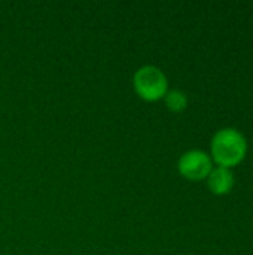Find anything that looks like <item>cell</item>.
Instances as JSON below:
<instances>
[{
  "instance_id": "6da1fadb",
  "label": "cell",
  "mask_w": 253,
  "mask_h": 255,
  "mask_svg": "<svg viewBox=\"0 0 253 255\" xmlns=\"http://www.w3.org/2000/svg\"><path fill=\"white\" fill-rule=\"evenodd\" d=\"M248 152L245 136L236 128L219 130L212 140V155L221 167L239 164Z\"/></svg>"
},
{
  "instance_id": "7a4b0ae2",
  "label": "cell",
  "mask_w": 253,
  "mask_h": 255,
  "mask_svg": "<svg viewBox=\"0 0 253 255\" xmlns=\"http://www.w3.org/2000/svg\"><path fill=\"white\" fill-rule=\"evenodd\" d=\"M133 84L140 97L149 102L158 100L167 93V78L164 72L152 64L139 67L133 76Z\"/></svg>"
},
{
  "instance_id": "3957f363",
  "label": "cell",
  "mask_w": 253,
  "mask_h": 255,
  "mask_svg": "<svg viewBox=\"0 0 253 255\" xmlns=\"http://www.w3.org/2000/svg\"><path fill=\"white\" fill-rule=\"evenodd\" d=\"M179 172L191 181H200L212 172V161L204 151L191 149L179 158Z\"/></svg>"
},
{
  "instance_id": "277c9868",
  "label": "cell",
  "mask_w": 253,
  "mask_h": 255,
  "mask_svg": "<svg viewBox=\"0 0 253 255\" xmlns=\"http://www.w3.org/2000/svg\"><path fill=\"white\" fill-rule=\"evenodd\" d=\"M207 184L213 194L222 196V194H227L231 191V188L234 185V176L230 169L216 167V169H212V172L209 173Z\"/></svg>"
},
{
  "instance_id": "5b68a950",
  "label": "cell",
  "mask_w": 253,
  "mask_h": 255,
  "mask_svg": "<svg viewBox=\"0 0 253 255\" xmlns=\"http://www.w3.org/2000/svg\"><path fill=\"white\" fill-rule=\"evenodd\" d=\"M164 97H166V105L173 112H180L188 105L186 94L183 91H180V90H170V91L166 93Z\"/></svg>"
}]
</instances>
